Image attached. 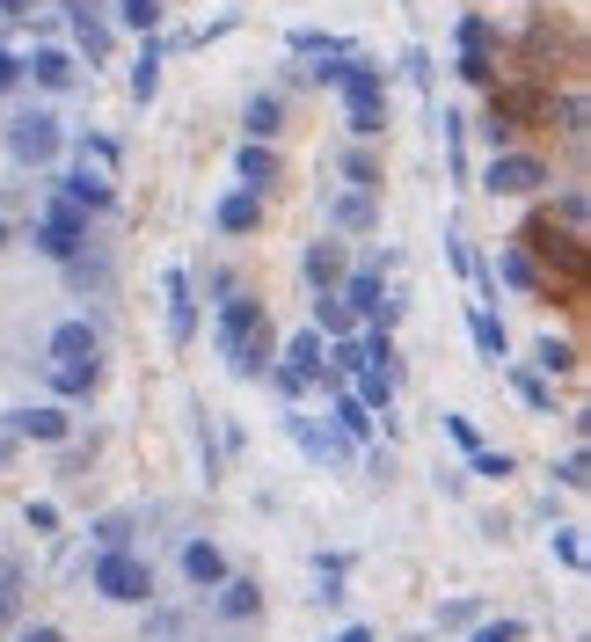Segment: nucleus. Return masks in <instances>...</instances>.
<instances>
[{"label": "nucleus", "mask_w": 591, "mask_h": 642, "mask_svg": "<svg viewBox=\"0 0 591 642\" xmlns=\"http://www.w3.org/2000/svg\"><path fill=\"white\" fill-rule=\"evenodd\" d=\"M96 592L118 598V606H153V569L132 555V547H102L96 555Z\"/></svg>", "instance_id": "nucleus-1"}, {"label": "nucleus", "mask_w": 591, "mask_h": 642, "mask_svg": "<svg viewBox=\"0 0 591 642\" xmlns=\"http://www.w3.org/2000/svg\"><path fill=\"white\" fill-rule=\"evenodd\" d=\"M336 88H344L350 132H358V139H372V132L387 124V88H380V74H372L366 59H344V81H336Z\"/></svg>", "instance_id": "nucleus-2"}, {"label": "nucleus", "mask_w": 591, "mask_h": 642, "mask_svg": "<svg viewBox=\"0 0 591 642\" xmlns=\"http://www.w3.org/2000/svg\"><path fill=\"white\" fill-rule=\"evenodd\" d=\"M37 248L59 256V263H74L81 248H88V205H74L66 190L45 205V220H37Z\"/></svg>", "instance_id": "nucleus-3"}, {"label": "nucleus", "mask_w": 591, "mask_h": 642, "mask_svg": "<svg viewBox=\"0 0 591 642\" xmlns=\"http://www.w3.org/2000/svg\"><path fill=\"white\" fill-rule=\"evenodd\" d=\"M482 183H490V198H533L547 183V161L541 153H496L490 169H482Z\"/></svg>", "instance_id": "nucleus-4"}, {"label": "nucleus", "mask_w": 591, "mask_h": 642, "mask_svg": "<svg viewBox=\"0 0 591 642\" xmlns=\"http://www.w3.org/2000/svg\"><path fill=\"white\" fill-rule=\"evenodd\" d=\"M8 147H15V161H29V169H51V161H59V124H51V110H23V118L8 124Z\"/></svg>", "instance_id": "nucleus-5"}, {"label": "nucleus", "mask_w": 591, "mask_h": 642, "mask_svg": "<svg viewBox=\"0 0 591 642\" xmlns=\"http://www.w3.org/2000/svg\"><path fill=\"white\" fill-rule=\"evenodd\" d=\"M285 431H293V445L315 460V468H350V453H358L336 423H315V417H285Z\"/></svg>", "instance_id": "nucleus-6"}, {"label": "nucleus", "mask_w": 591, "mask_h": 642, "mask_svg": "<svg viewBox=\"0 0 591 642\" xmlns=\"http://www.w3.org/2000/svg\"><path fill=\"white\" fill-rule=\"evenodd\" d=\"M336 285H344L336 299H344L358 321H380V329H394V299L380 293V271H350V277H336Z\"/></svg>", "instance_id": "nucleus-7"}, {"label": "nucleus", "mask_w": 591, "mask_h": 642, "mask_svg": "<svg viewBox=\"0 0 591 642\" xmlns=\"http://www.w3.org/2000/svg\"><path fill=\"white\" fill-rule=\"evenodd\" d=\"M161 285H169V344H197V285H190V271H169Z\"/></svg>", "instance_id": "nucleus-8"}, {"label": "nucleus", "mask_w": 591, "mask_h": 642, "mask_svg": "<svg viewBox=\"0 0 591 642\" xmlns=\"http://www.w3.org/2000/svg\"><path fill=\"white\" fill-rule=\"evenodd\" d=\"M256 321H263V299H248V293H226L220 299V350H226V358L248 344V329H256Z\"/></svg>", "instance_id": "nucleus-9"}, {"label": "nucleus", "mask_w": 591, "mask_h": 642, "mask_svg": "<svg viewBox=\"0 0 591 642\" xmlns=\"http://www.w3.org/2000/svg\"><path fill=\"white\" fill-rule=\"evenodd\" d=\"M51 366H96V329L88 321H59L51 329Z\"/></svg>", "instance_id": "nucleus-10"}, {"label": "nucleus", "mask_w": 591, "mask_h": 642, "mask_svg": "<svg viewBox=\"0 0 591 642\" xmlns=\"http://www.w3.org/2000/svg\"><path fill=\"white\" fill-rule=\"evenodd\" d=\"M212 220H220V234H256V226H263V198H256V190H226Z\"/></svg>", "instance_id": "nucleus-11"}, {"label": "nucleus", "mask_w": 591, "mask_h": 642, "mask_svg": "<svg viewBox=\"0 0 591 642\" xmlns=\"http://www.w3.org/2000/svg\"><path fill=\"white\" fill-rule=\"evenodd\" d=\"M329 220L344 226V234H372V226H380V198H372V190H344V198L329 205Z\"/></svg>", "instance_id": "nucleus-12"}, {"label": "nucleus", "mask_w": 591, "mask_h": 642, "mask_svg": "<svg viewBox=\"0 0 591 642\" xmlns=\"http://www.w3.org/2000/svg\"><path fill=\"white\" fill-rule=\"evenodd\" d=\"M293 51H307V59H315V74L321 81H344V37H315V29H299V37H293Z\"/></svg>", "instance_id": "nucleus-13"}, {"label": "nucleus", "mask_w": 591, "mask_h": 642, "mask_svg": "<svg viewBox=\"0 0 591 642\" xmlns=\"http://www.w3.org/2000/svg\"><path fill=\"white\" fill-rule=\"evenodd\" d=\"M183 577H190L197 592H212V584L226 577V555L212 541H183Z\"/></svg>", "instance_id": "nucleus-14"}, {"label": "nucleus", "mask_w": 591, "mask_h": 642, "mask_svg": "<svg viewBox=\"0 0 591 642\" xmlns=\"http://www.w3.org/2000/svg\"><path fill=\"white\" fill-rule=\"evenodd\" d=\"M66 15H74V37H81V51H88V66H102V59H110V29H102V15L88 8V0H66Z\"/></svg>", "instance_id": "nucleus-15"}, {"label": "nucleus", "mask_w": 591, "mask_h": 642, "mask_svg": "<svg viewBox=\"0 0 591 642\" xmlns=\"http://www.w3.org/2000/svg\"><path fill=\"white\" fill-rule=\"evenodd\" d=\"M8 431H15V439H37V445H59V439H66V417L37 402V409H15V417H8Z\"/></svg>", "instance_id": "nucleus-16"}, {"label": "nucleus", "mask_w": 591, "mask_h": 642, "mask_svg": "<svg viewBox=\"0 0 591 642\" xmlns=\"http://www.w3.org/2000/svg\"><path fill=\"white\" fill-rule=\"evenodd\" d=\"M212 592H220V620H248V614H263V584H248V577H220Z\"/></svg>", "instance_id": "nucleus-17"}, {"label": "nucleus", "mask_w": 591, "mask_h": 642, "mask_svg": "<svg viewBox=\"0 0 591 642\" xmlns=\"http://www.w3.org/2000/svg\"><path fill=\"white\" fill-rule=\"evenodd\" d=\"M234 175H242V190H263L278 175V153H271V139H248L242 153H234Z\"/></svg>", "instance_id": "nucleus-18"}, {"label": "nucleus", "mask_w": 591, "mask_h": 642, "mask_svg": "<svg viewBox=\"0 0 591 642\" xmlns=\"http://www.w3.org/2000/svg\"><path fill=\"white\" fill-rule=\"evenodd\" d=\"M490 277H504L512 293H541V263H533V248H504Z\"/></svg>", "instance_id": "nucleus-19"}, {"label": "nucleus", "mask_w": 591, "mask_h": 642, "mask_svg": "<svg viewBox=\"0 0 591 642\" xmlns=\"http://www.w3.org/2000/svg\"><path fill=\"white\" fill-rule=\"evenodd\" d=\"M329 395H336V431H344L350 445H358V439H372V409H366V402L350 395L344 380H336V387H329Z\"/></svg>", "instance_id": "nucleus-20"}, {"label": "nucleus", "mask_w": 591, "mask_h": 642, "mask_svg": "<svg viewBox=\"0 0 591 642\" xmlns=\"http://www.w3.org/2000/svg\"><path fill=\"white\" fill-rule=\"evenodd\" d=\"M468 336H475V350H482V358H504V350H512V329H504L490 307H475V314H468Z\"/></svg>", "instance_id": "nucleus-21"}, {"label": "nucleus", "mask_w": 591, "mask_h": 642, "mask_svg": "<svg viewBox=\"0 0 591 642\" xmlns=\"http://www.w3.org/2000/svg\"><path fill=\"white\" fill-rule=\"evenodd\" d=\"M74 59H66V51H29V81H37V88H74Z\"/></svg>", "instance_id": "nucleus-22"}, {"label": "nucleus", "mask_w": 591, "mask_h": 642, "mask_svg": "<svg viewBox=\"0 0 591 642\" xmlns=\"http://www.w3.org/2000/svg\"><path fill=\"white\" fill-rule=\"evenodd\" d=\"M45 380H51V395H66V402L96 395V366H45Z\"/></svg>", "instance_id": "nucleus-23"}, {"label": "nucleus", "mask_w": 591, "mask_h": 642, "mask_svg": "<svg viewBox=\"0 0 591 642\" xmlns=\"http://www.w3.org/2000/svg\"><path fill=\"white\" fill-rule=\"evenodd\" d=\"M315 329H321V336H344V329H358V314L336 299V285H329V293H315Z\"/></svg>", "instance_id": "nucleus-24"}, {"label": "nucleus", "mask_w": 591, "mask_h": 642, "mask_svg": "<svg viewBox=\"0 0 591 642\" xmlns=\"http://www.w3.org/2000/svg\"><path fill=\"white\" fill-rule=\"evenodd\" d=\"M307 277H315V293H329V285L344 277V256H336L329 242H315V248H307Z\"/></svg>", "instance_id": "nucleus-25"}, {"label": "nucleus", "mask_w": 591, "mask_h": 642, "mask_svg": "<svg viewBox=\"0 0 591 642\" xmlns=\"http://www.w3.org/2000/svg\"><path fill=\"white\" fill-rule=\"evenodd\" d=\"M66 198H74V205H88V212H110V205H118L102 175H66Z\"/></svg>", "instance_id": "nucleus-26"}, {"label": "nucleus", "mask_w": 591, "mask_h": 642, "mask_svg": "<svg viewBox=\"0 0 591 642\" xmlns=\"http://www.w3.org/2000/svg\"><path fill=\"white\" fill-rule=\"evenodd\" d=\"M23 584H29V569H15V563H0V628L23 614Z\"/></svg>", "instance_id": "nucleus-27"}, {"label": "nucleus", "mask_w": 591, "mask_h": 642, "mask_svg": "<svg viewBox=\"0 0 591 642\" xmlns=\"http://www.w3.org/2000/svg\"><path fill=\"white\" fill-rule=\"evenodd\" d=\"M555 563H563L569 577H584V563H591L584 555V526H563V533H555Z\"/></svg>", "instance_id": "nucleus-28"}, {"label": "nucleus", "mask_w": 591, "mask_h": 642, "mask_svg": "<svg viewBox=\"0 0 591 642\" xmlns=\"http://www.w3.org/2000/svg\"><path fill=\"white\" fill-rule=\"evenodd\" d=\"M153 88H161V45H147L139 51V66H132V96L153 102Z\"/></svg>", "instance_id": "nucleus-29"}, {"label": "nucleus", "mask_w": 591, "mask_h": 642, "mask_svg": "<svg viewBox=\"0 0 591 642\" xmlns=\"http://www.w3.org/2000/svg\"><path fill=\"white\" fill-rule=\"evenodd\" d=\"M512 387L526 409H555V387H547V372H512Z\"/></svg>", "instance_id": "nucleus-30"}, {"label": "nucleus", "mask_w": 591, "mask_h": 642, "mask_svg": "<svg viewBox=\"0 0 591 642\" xmlns=\"http://www.w3.org/2000/svg\"><path fill=\"white\" fill-rule=\"evenodd\" d=\"M344 175H350V190H380V161H372L366 147H350V153H344Z\"/></svg>", "instance_id": "nucleus-31"}, {"label": "nucleus", "mask_w": 591, "mask_h": 642, "mask_svg": "<svg viewBox=\"0 0 591 642\" xmlns=\"http://www.w3.org/2000/svg\"><path fill=\"white\" fill-rule=\"evenodd\" d=\"M541 372L555 380V372H577V350L563 344V336H541Z\"/></svg>", "instance_id": "nucleus-32"}, {"label": "nucleus", "mask_w": 591, "mask_h": 642, "mask_svg": "<svg viewBox=\"0 0 591 642\" xmlns=\"http://www.w3.org/2000/svg\"><path fill=\"white\" fill-rule=\"evenodd\" d=\"M278 124H285V110H278L271 96H256V102H248V132H256V139H271Z\"/></svg>", "instance_id": "nucleus-33"}, {"label": "nucleus", "mask_w": 591, "mask_h": 642, "mask_svg": "<svg viewBox=\"0 0 591 642\" xmlns=\"http://www.w3.org/2000/svg\"><path fill=\"white\" fill-rule=\"evenodd\" d=\"M118 15L132 29H153V23H161V0H118Z\"/></svg>", "instance_id": "nucleus-34"}, {"label": "nucleus", "mask_w": 591, "mask_h": 642, "mask_svg": "<svg viewBox=\"0 0 591 642\" xmlns=\"http://www.w3.org/2000/svg\"><path fill=\"white\" fill-rule=\"evenodd\" d=\"M468 468H475V474H496V482H504V474H512V453H504V445H482Z\"/></svg>", "instance_id": "nucleus-35"}, {"label": "nucleus", "mask_w": 591, "mask_h": 642, "mask_svg": "<svg viewBox=\"0 0 591 642\" xmlns=\"http://www.w3.org/2000/svg\"><path fill=\"white\" fill-rule=\"evenodd\" d=\"M445 439L460 445V453H468V460H475V453H482V431H475L468 417H445Z\"/></svg>", "instance_id": "nucleus-36"}, {"label": "nucleus", "mask_w": 591, "mask_h": 642, "mask_svg": "<svg viewBox=\"0 0 591 642\" xmlns=\"http://www.w3.org/2000/svg\"><path fill=\"white\" fill-rule=\"evenodd\" d=\"M96 541H102V547H124V541H132V519H124V511L96 519Z\"/></svg>", "instance_id": "nucleus-37"}, {"label": "nucleus", "mask_w": 591, "mask_h": 642, "mask_svg": "<svg viewBox=\"0 0 591 642\" xmlns=\"http://www.w3.org/2000/svg\"><path fill=\"white\" fill-rule=\"evenodd\" d=\"M526 635V628H518V620H482V628H475L468 642H518Z\"/></svg>", "instance_id": "nucleus-38"}, {"label": "nucleus", "mask_w": 591, "mask_h": 642, "mask_svg": "<svg viewBox=\"0 0 591 642\" xmlns=\"http://www.w3.org/2000/svg\"><path fill=\"white\" fill-rule=\"evenodd\" d=\"M563 482H569V490H584V482H591V468H584V445H577V453L563 460Z\"/></svg>", "instance_id": "nucleus-39"}, {"label": "nucleus", "mask_w": 591, "mask_h": 642, "mask_svg": "<svg viewBox=\"0 0 591 642\" xmlns=\"http://www.w3.org/2000/svg\"><path fill=\"white\" fill-rule=\"evenodd\" d=\"M23 519H29V533H59V511H51V504H29Z\"/></svg>", "instance_id": "nucleus-40"}, {"label": "nucleus", "mask_w": 591, "mask_h": 642, "mask_svg": "<svg viewBox=\"0 0 591 642\" xmlns=\"http://www.w3.org/2000/svg\"><path fill=\"white\" fill-rule=\"evenodd\" d=\"M15 81H23V59H15V51L0 45V96H8V88H15Z\"/></svg>", "instance_id": "nucleus-41"}, {"label": "nucleus", "mask_w": 591, "mask_h": 642, "mask_svg": "<svg viewBox=\"0 0 591 642\" xmlns=\"http://www.w3.org/2000/svg\"><path fill=\"white\" fill-rule=\"evenodd\" d=\"M23 642H66V635H59V628H29Z\"/></svg>", "instance_id": "nucleus-42"}, {"label": "nucleus", "mask_w": 591, "mask_h": 642, "mask_svg": "<svg viewBox=\"0 0 591 642\" xmlns=\"http://www.w3.org/2000/svg\"><path fill=\"white\" fill-rule=\"evenodd\" d=\"M0 15H29V0H0Z\"/></svg>", "instance_id": "nucleus-43"}, {"label": "nucleus", "mask_w": 591, "mask_h": 642, "mask_svg": "<svg viewBox=\"0 0 591 642\" xmlns=\"http://www.w3.org/2000/svg\"><path fill=\"white\" fill-rule=\"evenodd\" d=\"M336 642H372V635H366V628H344V635H336Z\"/></svg>", "instance_id": "nucleus-44"}, {"label": "nucleus", "mask_w": 591, "mask_h": 642, "mask_svg": "<svg viewBox=\"0 0 591 642\" xmlns=\"http://www.w3.org/2000/svg\"><path fill=\"white\" fill-rule=\"evenodd\" d=\"M8 453H15V431H0V460H8Z\"/></svg>", "instance_id": "nucleus-45"}, {"label": "nucleus", "mask_w": 591, "mask_h": 642, "mask_svg": "<svg viewBox=\"0 0 591 642\" xmlns=\"http://www.w3.org/2000/svg\"><path fill=\"white\" fill-rule=\"evenodd\" d=\"M0 248H8V226H0Z\"/></svg>", "instance_id": "nucleus-46"}]
</instances>
